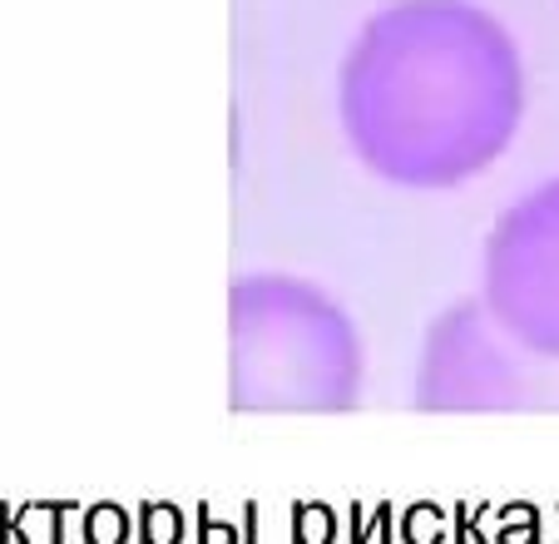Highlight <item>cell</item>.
Masks as SVG:
<instances>
[{
	"label": "cell",
	"mask_w": 559,
	"mask_h": 544,
	"mask_svg": "<svg viewBox=\"0 0 559 544\" xmlns=\"http://www.w3.org/2000/svg\"><path fill=\"white\" fill-rule=\"evenodd\" d=\"M530 109L525 55L480 0H386L337 64V129L371 178L451 193L515 149Z\"/></svg>",
	"instance_id": "1"
},
{
	"label": "cell",
	"mask_w": 559,
	"mask_h": 544,
	"mask_svg": "<svg viewBox=\"0 0 559 544\" xmlns=\"http://www.w3.org/2000/svg\"><path fill=\"white\" fill-rule=\"evenodd\" d=\"M475 297L510 342L559 367V174L496 213L480 243Z\"/></svg>",
	"instance_id": "4"
},
{
	"label": "cell",
	"mask_w": 559,
	"mask_h": 544,
	"mask_svg": "<svg viewBox=\"0 0 559 544\" xmlns=\"http://www.w3.org/2000/svg\"><path fill=\"white\" fill-rule=\"evenodd\" d=\"M559 367L515 346L480 297L431 317L416 356L412 401L421 411H535L555 406Z\"/></svg>",
	"instance_id": "3"
},
{
	"label": "cell",
	"mask_w": 559,
	"mask_h": 544,
	"mask_svg": "<svg viewBox=\"0 0 559 544\" xmlns=\"http://www.w3.org/2000/svg\"><path fill=\"white\" fill-rule=\"evenodd\" d=\"M367 397L361 327L302 272H238L228 283V406L352 411Z\"/></svg>",
	"instance_id": "2"
}]
</instances>
